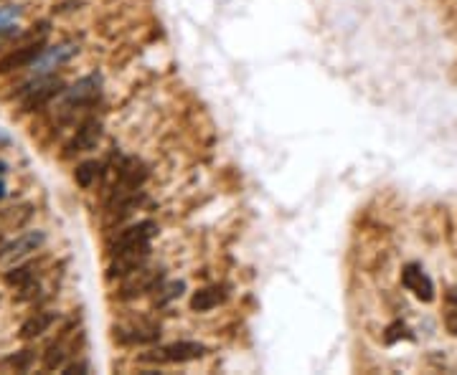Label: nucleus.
I'll return each mask as SVG.
<instances>
[{"mask_svg": "<svg viewBox=\"0 0 457 375\" xmlns=\"http://www.w3.org/2000/svg\"><path fill=\"white\" fill-rule=\"evenodd\" d=\"M18 13H21L18 8H3V10H0V31L10 28V23L18 18Z\"/></svg>", "mask_w": 457, "mask_h": 375, "instance_id": "19", "label": "nucleus"}, {"mask_svg": "<svg viewBox=\"0 0 457 375\" xmlns=\"http://www.w3.org/2000/svg\"><path fill=\"white\" fill-rule=\"evenodd\" d=\"M61 89H63V84L57 82V79H51V82H43V84H36L33 89H29L26 99H23V109H26V112L41 109L46 102H51V99L57 97V94H61Z\"/></svg>", "mask_w": 457, "mask_h": 375, "instance_id": "7", "label": "nucleus"}, {"mask_svg": "<svg viewBox=\"0 0 457 375\" xmlns=\"http://www.w3.org/2000/svg\"><path fill=\"white\" fill-rule=\"evenodd\" d=\"M206 353V348L201 342H190V340H181L173 342L168 348L158 350V355H145L142 360H155V362H188V360H198L201 355Z\"/></svg>", "mask_w": 457, "mask_h": 375, "instance_id": "2", "label": "nucleus"}, {"mask_svg": "<svg viewBox=\"0 0 457 375\" xmlns=\"http://www.w3.org/2000/svg\"><path fill=\"white\" fill-rule=\"evenodd\" d=\"M97 86H99V82H97V77H87V79H82V82L74 86V89H69V102H84V99H91V97H97Z\"/></svg>", "mask_w": 457, "mask_h": 375, "instance_id": "12", "label": "nucleus"}, {"mask_svg": "<svg viewBox=\"0 0 457 375\" xmlns=\"http://www.w3.org/2000/svg\"><path fill=\"white\" fill-rule=\"evenodd\" d=\"M6 284L8 286H31L33 284V269L31 266H21V269H13L6 274Z\"/></svg>", "mask_w": 457, "mask_h": 375, "instance_id": "14", "label": "nucleus"}, {"mask_svg": "<svg viewBox=\"0 0 457 375\" xmlns=\"http://www.w3.org/2000/svg\"><path fill=\"white\" fill-rule=\"evenodd\" d=\"M63 360H66V350H63L61 345H54V348H49V353L43 355V368L57 370L63 365Z\"/></svg>", "mask_w": 457, "mask_h": 375, "instance_id": "16", "label": "nucleus"}, {"mask_svg": "<svg viewBox=\"0 0 457 375\" xmlns=\"http://www.w3.org/2000/svg\"><path fill=\"white\" fill-rule=\"evenodd\" d=\"M221 302V292H218L216 286H206V289H198L193 297H190V309H196V312H209L213 307Z\"/></svg>", "mask_w": 457, "mask_h": 375, "instance_id": "11", "label": "nucleus"}, {"mask_svg": "<svg viewBox=\"0 0 457 375\" xmlns=\"http://www.w3.org/2000/svg\"><path fill=\"white\" fill-rule=\"evenodd\" d=\"M447 330H450L452 335H457V309L447 314Z\"/></svg>", "mask_w": 457, "mask_h": 375, "instance_id": "20", "label": "nucleus"}, {"mask_svg": "<svg viewBox=\"0 0 457 375\" xmlns=\"http://www.w3.org/2000/svg\"><path fill=\"white\" fill-rule=\"evenodd\" d=\"M77 54V46L74 43H63V46H57V49H46L41 56H38V63H33L38 74H46V71H51L54 66H59V63L69 61L71 56Z\"/></svg>", "mask_w": 457, "mask_h": 375, "instance_id": "9", "label": "nucleus"}, {"mask_svg": "<svg viewBox=\"0 0 457 375\" xmlns=\"http://www.w3.org/2000/svg\"><path fill=\"white\" fill-rule=\"evenodd\" d=\"M97 173H99V165L94 160H87V162H82V165L74 170V181L79 183L82 188H89L91 183L97 181Z\"/></svg>", "mask_w": 457, "mask_h": 375, "instance_id": "13", "label": "nucleus"}, {"mask_svg": "<svg viewBox=\"0 0 457 375\" xmlns=\"http://www.w3.org/2000/svg\"><path fill=\"white\" fill-rule=\"evenodd\" d=\"M399 337H409V330H407V325L404 322H394V325H389V330H387V335H384V340L389 342V345H394Z\"/></svg>", "mask_w": 457, "mask_h": 375, "instance_id": "17", "label": "nucleus"}, {"mask_svg": "<svg viewBox=\"0 0 457 375\" xmlns=\"http://www.w3.org/2000/svg\"><path fill=\"white\" fill-rule=\"evenodd\" d=\"M6 170H8V165H6V162H0V175L6 173Z\"/></svg>", "mask_w": 457, "mask_h": 375, "instance_id": "22", "label": "nucleus"}, {"mask_svg": "<svg viewBox=\"0 0 457 375\" xmlns=\"http://www.w3.org/2000/svg\"><path fill=\"white\" fill-rule=\"evenodd\" d=\"M183 292V282H176V284H170L163 289V294H158V305H165V302H170V299L181 297Z\"/></svg>", "mask_w": 457, "mask_h": 375, "instance_id": "18", "label": "nucleus"}, {"mask_svg": "<svg viewBox=\"0 0 457 375\" xmlns=\"http://www.w3.org/2000/svg\"><path fill=\"white\" fill-rule=\"evenodd\" d=\"M99 139H102V125H99L97 119H87L84 125L77 130V137L69 142V153H87V150H94Z\"/></svg>", "mask_w": 457, "mask_h": 375, "instance_id": "8", "label": "nucleus"}, {"mask_svg": "<svg viewBox=\"0 0 457 375\" xmlns=\"http://www.w3.org/2000/svg\"><path fill=\"white\" fill-rule=\"evenodd\" d=\"M54 320H57V314L36 312L33 317H29V320L21 325V337H23V340H33V337H38V335L46 332V330L54 325Z\"/></svg>", "mask_w": 457, "mask_h": 375, "instance_id": "10", "label": "nucleus"}, {"mask_svg": "<svg viewBox=\"0 0 457 375\" xmlns=\"http://www.w3.org/2000/svg\"><path fill=\"white\" fill-rule=\"evenodd\" d=\"M155 236V223L153 221H140L135 223V226H127L117 234V238L112 241L110 246V254H122L127 249H137V246H145L150 243V238Z\"/></svg>", "mask_w": 457, "mask_h": 375, "instance_id": "1", "label": "nucleus"}, {"mask_svg": "<svg viewBox=\"0 0 457 375\" xmlns=\"http://www.w3.org/2000/svg\"><path fill=\"white\" fill-rule=\"evenodd\" d=\"M148 254H150V243L137 246V249H127V251H122V254H114L107 277L114 279V277H127V274H133V271L140 269L142 261L148 259Z\"/></svg>", "mask_w": 457, "mask_h": 375, "instance_id": "3", "label": "nucleus"}, {"mask_svg": "<svg viewBox=\"0 0 457 375\" xmlns=\"http://www.w3.org/2000/svg\"><path fill=\"white\" fill-rule=\"evenodd\" d=\"M3 195H6V185H3V183H0V198H3Z\"/></svg>", "mask_w": 457, "mask_h": 375, "instance_id": "23", "label": "nucleus"}, {"mask_svg": "<svg viewBox=\"0 0 457 375\" xmlns=\"http://www.w3.org/2000/svg\"><path fill=\"white\" fill-rule=\"evenodd\" d=\"M31 362H33V353H31V350H21V353L6 358V360H3V368H13V370H18V373H23V370L31 368Z\"/></svg>", "mask_w": 457, "mask_h": 375, "instance_id": "15", "label": "nucleus"}, {"mask_svg": "<svg viewBox=\"0 0 457 375\" xmlns=\"http://www.w3.org/2000/svg\"><path fill=\"white\" fill-rule=\"evenodd\" d=\"M43 51H46L43 41H36V43H29V46H21V49L10 51L8 56L0 59V74H10V71L26 69V66L38 61V56H41Z\"/></svg>", "mask_w": 457, "mask_h": 375, "instance_id": "5", "label": "nucleus"}, {"mask_svg": "<svg viewBox=\"0 0 457 375\" xmlns=\"http://www.w3.org/2000/svg\"><path fill=\"white\" fill-rule=\"evenodd\" d=\"M401 282H404V286H407L409 292H414V297H419L422 302H432V299H435V284H432V279H429L417 264L404 266Z\"/></svg>", "mask_w": 457, "mask_h": 375, "instance_id": "6", "label": "nucleus"}, {"mask_svg": "<svg viewBox=\"0 0 457 375\" xmlns=\"http://www.w3.org/2000/svg\"><path fill=\"white\" fill-rule=\"evenodd\" d=\"M63 370H66V373H84L87 365H84V362H77V365H66Z\"/></svg>", "mask_w": 457, "mask_h": 375, "instance_id": "21", "label": "nucleus"}, {"mask_svg": "<svg viewBox=\"0 0 457 375\" xmlns=\"http://www.w3.org/2000/svg\"><path fill=\"white\" fill-rule=\"evenodd\" d=\"M43 241H46L43 231H29V234H23V236H18L15 241L6 243V246L0 249V261H3V264L18 261V259H23L26 254H31V251L38 249Z\"/></svg>", "mask_w": 457, "mask_h": 375, "instance_id": "4", "label": "nucleus"}]
</instances>
